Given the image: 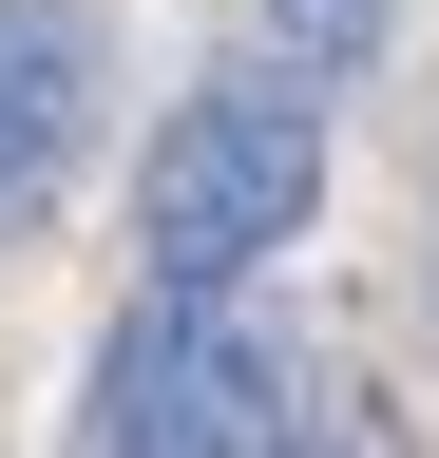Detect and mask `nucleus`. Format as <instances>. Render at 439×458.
Listing matches in <instances>:
<instances>
[{
	"mask_svg": "<svg viewBox=\"0 0 439 458\" xmlns=\"http://www.w3.org/2000/svg\"><path fill=\"white\" fill-rule=\"evenodd\" d=\"M77 439H115V458H249V439H306V363H287V325H267L249 286L153 267L134 306H115V344H96Z\"/></svg>",
	"mask_w": 439,
	"mask_h": 458,
	"instance_id": "2",
	"label": "nucleus"
},
{
	"mask_svg": "<svg viewBox=\"0 0 439 458\" xmlns=\"http://www.w3.org/2000/svg\"><path fill=\"white\" fill-rule=\"evenodd\" d=\"M306 210H325V77H306L287 38L153 114V172H134V249L153 267L249 286L267 249H306Z\"/></svg>",
	"mask_w": 439,
	"mask_h": 458,
	"instance_id": "1",
	"label": "nucleus"
},
{
	"mask_svg": "<svg viewBox=\"0 0 439 458\" xmlns=\"http://www.w3.org/2000/svg\"><path fill=\"white\" fill-rule=\"evenodd\" d=\"M249 38H287L306 77H363V57L401 38V0H249Z\"/></svg>",
	"mask_w": 439,
	"mask_h": 458,
	"instance_id": "4",
	"label": "nucleus"
},
{
	"mask_svg": "<svg viewBox=\"0 0 439 458\" xmlns=\"http://www.w3.org/2000/svg\"><path fill=\"white\" fill-rule=\"evenodd\" d=\"M96 96H115V20L96 0H0V249L77 191Z\"/></svg>",
	"mask_w": 439,
	"mask_h": 458,
	"instance_id": "3",
	"label": "nucleus"
}]
</instances>
